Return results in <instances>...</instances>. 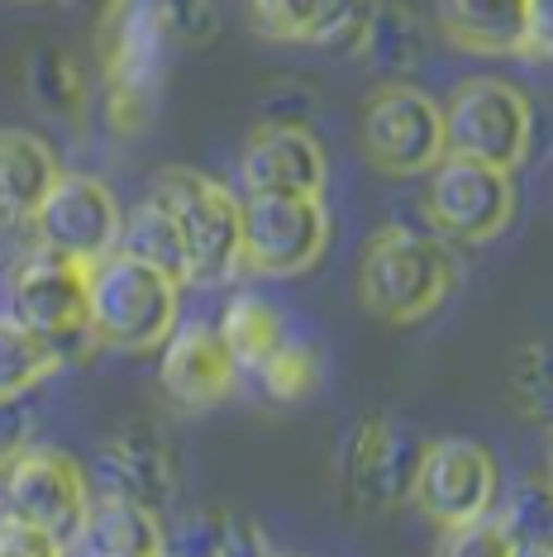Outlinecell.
Segmentation results:
<instances>
[{
  "label": "cell",
  "instance_id": "d4e9b609",
  "mask_svg": "<svg viewBox=\"0 0 553 557\" xmlns=\"http://www.w3.org/2000/svg\"><path fill=\"white\" fill-rule=\"evenodd\" d=\"M258 382H262V391H268L272 400H306L310 391H316V382H320V372H316V352H310L306 344H296V338H282L268 358H262L258 367Z\"/></svg>",
  "mask_w": 553,
  "mask_h": 557
},
{
  "label": "cell",
  "instance_id": "5b68a950",
  "mask_svg": "<svg viewBox=\"0 0 553 557\" xmlns=\"http://www.w3.org/2000/svg\"><path fill=\"white\" fill-rule=\"evenodd\" d=\"M153 200L172 210L186 244L192 282H224L238 268V196L192 168H162Z\"/></svg>",
  "mask_w": 553,
  "mask_h": 557
},
{
  "label": "cell",
  "instance_id": "52a82bcc",
  "mask_svg": "<svg viewBox=\"0 0 553 557\" xmlns=\"http://www.w3.org/2000/svg\"><path fill=\"white\" fill-rule=\"evenodd\" d=\"M425 214L439 234L458 238V244H487L511 224L515 182L506 168H492V162L439 153L430 182H425Z\"/></svg>",
  "mask_w": 553,
  "mask_h": 557
},
{
  "label": "cell",
  "instance_id": "7402d4cb",
  "mask_svg": "<svg viewBox=\"0 0 553 557\" xmlns=\"http://www.w3.org/2000/svg\"><path fill=\"white\" fill-rule=\"evenodd\" d=\"M62 367V348L53 338L34 334L15 314H0V405L20 400L24 391L48 382Z\"/></svg>",
  "mask_w": 553,
  "mask_h": 557
},
{
  "label": "cell",
  "instance_id": "4316f807",
  "mask_svg": "<svg viewBox=\"0 0 553 557\" xmlns=\"http://www.w3.org/2000/svg\"><path fill=\"white\" fill-rule=\"evenodd\" d=\"M144 5L158 15L162 34H172L182 44H210L220 29V15L210 0H144Z\"/></svg>",
  "mask_w": 553,
  "mask_h": 557
},
{
  "label": "cell",
  "instance_id": "5bb4252c",
  "mask_svg": "<svg viewBox=\"0 0 553 557\" xmlns=\"http://www.w3.org/2000/svg\"><path fill=\"white\" fill-rule=\"evenodd\" d=\"M268 39L316 44L324 53H358L368 39L377 0H248Z\"/></svg>",
  "mask_w": 553,
  "mask_h": 557
},
{
  "label": "cell",
  "instance_id": "277c9868",
  "mask_svg": "<svg viewBox=\"0 0 553 557\" xmlns=\"http://www.w3.org/2000/svg\"><path fill=\"white\" fill-rule=\"evenodd\" d=\"M444 120V153H463L492 168L515 172L530 153L534 110L520 86L501 77H472L463 82L448 106L439 110Z\"/></svg>",
  "mask_w": 553,
  "mask_h": 557
},
{
  "label": "cell",
  "instance_id": "7c38bea8",
  "mask_svg": "<svg viewBox=\"0 0 553 557\" xmlns=\"http://www.w3.org/2000/svg\"><path fill=\"white\" fill-rule=\"evenodd\" d=\"M434 20L463 53L549 58V0H434Z\"/></svg>",
  "mask_w": 553,
  "mask_h": 557
},
{
  "label": "cell",
  "instance_id": "8fae6325",
  "mask_svg": "<svg viewBox=\"0 0 553 557\" xmlns=\"http://www.w3.org/2000/svg\"><path fill=\"white\" fill-rule=\"evenodd\" d=\"M10 314L29 324L34 334L53 338L62 348L67 338L86 334V262L62 258V252L34 244L10 272Z\"/></svg>",
  "mask_w": 553,
  "mask_h": 557
},
{
  "label": "cell",
  "instance_id": "9c48e42d",
  "mask_svg": "<svg viewBox=\"0 0 553 557\" xmlns=\"http://www.w3.org/2000/svg\"><path fill=\"white\" fill-rule=\"evenodd\" d=\"M362 153L377 172L425 176L444 153V120L439 106L415 86H382L362 106Z\"/></svg>",
  "mask_w": 553,
  "mask_h": 557
},
{
  "label": "cell",
  "instance_id": "e0dca14e",
  "mask_svg": "<svg viewBox=\"0 0 553 557\" xmlns=\"http://www.w3.org/2000/svg\"><path fill=\"white\" fill-rule=\"evenodd\" d=\"M67 553L91 557H153L162 553V519L158 510L138 505L120 491H91L82 510V524L72 534Z\"/></svg>",
  "mask_w": 553,
  "mask_h": 557
},
{
  "label": "cell",
  "instance_id": "3957f363",
  "mask_svg": "<svg viewBox=\"0 0 553 557\" xmlns=\"http://www.w3.org/2000/svg\"><path fill=\"white\" fill-rule=\"evenodd\" d=\"M330 248V210L310 191H248L238 200V262L262 276L310 272Z\"/></svg>",
  "mask_w": 553,
  "mask_h": 557
},
{
  "label": "cell",
  "instance_id": "484cf974",
  "mask_svg": "<svg viewBox=\"0 0 553 557\" xmlns=\"http://www.w3.org/2000/svg\"><path fill=\"white\" fill-rule=\"evenodd\" d=\"M29 86H34V96H39L48 110H72L77 106V96H82V72H77V62H72L67 53L44 48V53H34Z\"/></svg>",
  "mask_w": 553,
  "mask_h": 557
},
{
  "label": "cell",
  "instance_id": "6da1fadb",
  "mask_svg": "<svg viewBox=\"0 0 553 557\" xmlns=\"http://www.w3.org/2000/svg\"><path fill=\"white\" fill-rule=\"evenodd\" d=\"M182 286L158 268L110 248L86 262V334L96 344L144 352L158 348L177 324Z\"/></svg>",
  "mask_w": 553,
  "mask_h": 557
},
{
  "label": "cell",
  "instance_id": "30bf717a",
  "mask_svg": "<svg viewBox=\"0 0 553 557\" xmlns=\"http://www.w3.org/2000/svg\"><path fill=\"white\" fill-rule=\"evenodd\" d=\"M34 244L62 252V258L96 262L100 252L120 244V206L96 176L58 172L39 210L29 214Z\"/></svg>",
  "mask_w": 553,
  "mask_h": 557
},
{
  "label": "cell",
  "instance_id": "ba28073f",
  "mask_svg": "<svg viewBox=\"0 0 553 557\" xmlns=\"http://www.w3.org/2000/svg\"><path fill=\"white\" fill-rule=\"evenodd\" d=\"M501 491L496 462L487 448H477L468 438H439L420 453L410 476V500L430 524L439 529H458L472 519L492 515Z\"/></svg>",
  "mask_w": 553,
  "mask_h": 557
},
{
  "label": "cell",
  "instance_id": "83f0119b",
  "mask_svg": "<svg viewBox=\"0 0 553 557\" xmlns=\"http://www.w3.org/2000/svg\"><path fill=\"white\" fill-rule=\"evenodd\" d=\"M62 553L39 524H29L15 510H0V557H53Z\"/></svg>",
  "mask_w": 553,
  "mask_h": 557
},
{
  "label": "cell",
  "instance_id": "cb8c5ba5",
  "mask_svg": "<svg viewBox=\"0 0 553 557\" xmlns=\"http://www.w3.org/2000/svg\"><path fill=\"white\" fill-rule=\"evenodd\" d=\"M362 48H372V58L386 62L392 72H410L415 62L425 58V29H420V20H415V10H406V5H377Z\"/></svg>",
  "mask_w": 553,
  "mask_h": 557
},
{
  "label": "cell",
  "instance_id": "d6986e66",
  "mask_svg": "<svg viewBox=\"0 0 553 557\" xmlns=\"http://www.w3.org/2000/svg\"><path fill=\"white\" fill-rule=\"evenodd\" d=\"M58 176L48 144L29 129H0V224H29Z\"/></svg>",
  "mask_w": 553,
  "mask_h": 557
},
{
  "label": "cell",
  "instance_id": "ac0fdd59",
  "mask_svg": "<svg viewBox=\"0 0 553 557\" xmlns=\"http://www.w3.org/2000/svg\"><path fill=\"white\" fill-rule=\"evenodd\" d=\"M100 486L120 491L148 510H162L177 496V467H172L162 434H153L148 424H130L120 438H110L100 453Z\"/></svg>",
  "mask_w": 553,
  "mask_h": 557
},
{
  "label": "cell",
  "instance_id": "603a6c76",
  "mask_svg": "<svg viewBox=\"0 0 553 557\" xmlns=\"http://www.w3.org/2000/svg\"><path fill=\"white\" fill-rule=\"evenodd\" d=\"M220 338L230 344L238 367H244V372H254V367L286 338V324H282V314H276L268 300L234 296L230 306H224V314H220Z\"/></svg>",
  "mask_w": 553,
  "mask_h": 557
},
{
  "label": "cell",
  "instance_id": "9a60e30c",
  "mask_svg": "<svg viewBox=\"0 0 553 557\" xmlns=\"http://www.w3.org/2000/svg\"><path fill=\"white\" fill-rule=\"evenodd\" d=\"M324 176H330V162H324L320 138L310 129H300V124H262L244 144V158H238V182H244V191L320 196Z\"/></svg>",
  "mask_w": 553,
  "mask_h": 557
},
{
  "label": "cell",
  "instance_id": "4fadbf2b",
  "mask_svg": "<svg viewBox=\"0 0 553 557\" xmlns=\"http://www.w3.org/2000/svg\"><path fill=\"white\" fill-rule=\"evenodd\" d=\"M238 358L220 338V329L210 324H172V334L162 338V362L158 382L186 410H210V405L230 400L238 386Z\"/></svg>",
  "mask_w": 553,
  "mask_h": 557
},
{
  "label": "cell",
  "instance_id": "8992f818",
  "mask_svg": "<svg viewBox=\"0 0 553 557\" xmlns=\"http://www.w3.org/2000/svg\"><path fill=\"white\" fill-rule=\"evenodd\" d=\"M0 496H5V510L39 524L67 553L82 524L86 496H91V481L82 476V467L67 453L44 448V443H20L0 458Z\"/></svg>",
  "mask_w": 553,
  "mask_h": 557
},
{
  "label": "cell",
  "instance_id": "f1b7e54d",
  "mask_svg": "<svg viewBox=\"0 0 553 557\" xmlns=\"http://www.w3.org/2000/svg\"><path fill=\"white\" fill-rule=\"evenodd\" d=\"M515 391H520L525 414H544L549 410V348L530 344L520 352V367H515Z\"/></svg>",
  "mask_w": 553,
  "mask_h": 557
},
{
  "label": "cell",
  "instance_id": "44dd1931",
  "mask_svg": "<svg viewBox=\"0 0 553 557\" xmlns=\"http://www.w3.org/2000/svg\"><path fill=\"white\" fill-rule=\"evenodd\" d=\"M120 252L158 268L162 276H172L177 286L192 282V268H186V244H182V230L172 220L168 206H158L153 196L138 200L130 214H120Z\"/></svg>",
  "mask_w": 553,
  "mask_h": 557
},
{
  "label": "cell",
  "instance_id": "7a4b0ae2",
  "mask_svg": "<svg viewBox=\"0 0 553 557\" xmlns=\"http://www.w3.org/2000/svg\"><path fill=\"white\" fill-rule=\"evenodd\" d=\"M454 276L458 268L439 238L392 224V230H377L362 248L358 296L377 320L415 324L444 306V296L454 290Z\"/></svg>",
  "mask_w": 553,
  "mask_h": 557
},
{
  "label": "cell",
  "instance_id": "ffe728a7",
  "mask_svg": "<svg viewBox=\"0 0 553 557\" xmlns=\"http://www.w3.org/2000/svg\"><path fill=\"white\" fill-rule=\"evenodd\" d=\"M162 39H168V34H162L153 10H148L144 0H130L124 20L110 29V48H106V67H110V82H115V96L134 100L158 82Z\"/></svg>",
  "mask_w": 553,
  "mask_h": 557
},
{
  "label": "cell",
  "instance_id": "2e32d148",
  "mask_svg": "<svg viewBox=\"0 0 553 557\" xmlns=\"http://www.w3.org/2000/svg\"><path fill=\"white\" fill-rule=\"evenodd\" d=\"M420 443L386 420H362L344 458V486L368 505H396L410 496V476L420 462Z\"/></svg>",
  "mask_w": 553,
  "mask_h": 557
}]
</instances>
